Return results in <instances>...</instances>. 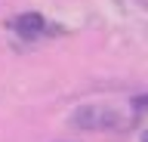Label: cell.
<instances>
[{"instance_id":"1","label":"cell","mask_w":148,"mask_h":142,"mask_svg":"<svg viewBox=\"0 0 148 142\" xmlns=\"http://www.w3.org/2000/svg\"><path fill=\"white\" fill-rule=\"evenodd\" d=\"M71 123L77 130H105V133H111V130H127L133 121L120 111L117 105L86 102V105H80V108L71 111Z\"/></svg>"},{"instance_id":"2","label":"cell","mask_w":148,"mask_h":142,"mask_svg":"<svg viewBox=\"0 0 148 142\" xmlns=\"http://www.w3.org/2000/svg\"><path fill=\"white\" fill-rule=\"evenodd\" d=\"M9 31H16L22 40H40V37H59L65 28H59L56 22H49L40 12H22L16 19H9Z\"/></svg>"},{"instance_id":"3","label":"cell","mask_w":148,"mask_h":142,"mask_svg":"<svg viewBox=\"0 0 148 142\" xmlns=\"http://www.w3.org/2000/svg\"><path fill=\"white\" fill-rule=\"evenodd\" d=\"M133 108H136L139 114H148V93L145 96H136V99H133Z\"/></svg>"}]
</instances>
